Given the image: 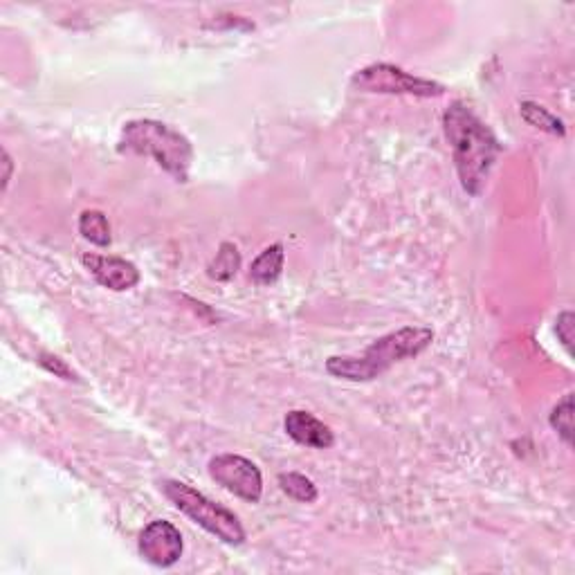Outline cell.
I'll list each match as a JSON object with an SVG mask.
<instances>
[{"label":"cell","mask_w":575,"mask_h":575,"mask_svg":"<svg viewBox=\"0 0 575 575\" xmlns=\"http://www.w3.org/2000/svg\"><path fill=\"white\" fill-rule=\"evenodd\" d=\"M138 551L153 567L169 569L180 562L182 551H185V542H182V535L176 524L167 522V519H153L140 533Z\"/></svg>","instance_id":"obj_7"},{"label":"cell","mask_w":575,"mask_h":575,"mask_svg":"<svg viewBox=\"0 0 575 575\" xmlns=\"http://www.w3.org/2000/svg\"><path fill=\"white\" fill-rule=\"evenodd\" d=\"M241 268V252L234 243L225 241L218 248L216 257L207 266V275L214 281H230L236 277V272Z\"/></svg>","instance_id":"obj_12"},{"label":"cell","mask_w":575,"mask_h":575,"mask_svg":"<svg viewBox=\"0 0 575 575\" xmlns=\"http://www.w3.org/2000/svg\"><path fill=\"white\" fill-rule=\"evenodd\" d=\"M519 113H522V120L526 124L535 126V129L558 135V138H564V135H567V126H564L560 117H555L551 111H546V108L540 104L522 102V106H519Z\"/></svg>","instance_id":"obj_13"},{"label":"cell","mask_w":575,"mask_h":575,"mask_svg":"<svg viewBox=\"0 0 575 575\" xmlns=\"http://www.w3.org/2000/svg\"><path fill=\"white\" fill-rule=\"evenodd\" d=\"M3 167H5V173H3V191H7L9 180H12V171H14L12 155H9V151H7V149L3 151Z\"/></svg>","instance_id":"obj_18"},{"label":"cell","mask_w":575,"mask_h":575,"mask_svg":"<svg viewBox=\"0 0 575 575\" xmlns=\"http://www.w3.org/2000/svg\"><path fill=\"white\" fill-rule=\"evenodd\" d=\"M209 477L218 486L232 492L248 504H259L263 497V474L257 468V463L245 459L241 454H216L207 465Z\"/></svg>","instance_id":"obj_6"},{"label":"cell","mask_w":575,"mask_h":575,"mask_svg":"<svg viewBox=\"0 0 575 575\" xmlns=\"http://www.w3.org/2000/svg\"><path fill=\"white\" fill-rule=\"evenodd\" d=\"M81 263H84L86 270L95 277L97 284L108 290L124 292L140 284L138 266L122 257H111V254H84Z\"/></svg>","instance_id":"obj_8"},{"label":"cell","mask_w":575,"mask_h":575,"mask_svg":"<svg viewBox=\"0 0 575 575\" xmlns=\"http://www.w3.org/2000/svg\"><path fill=\"white\" fill-rule=\"evenodd\" d=\"M549 423L562 441L573 447V394H567L553 407Z\"/></svg>","instance_id":"obj_15"},{"label":"cell","mask_w":575,"mask_h":575,"mask_svg":"<svg viewBox=\"0 0 575 575\" xmlns=\"http://www.w3.org/2000/svg\"><path fill=\"white\" fill-rule=\"evenodd\" d=\"M434 342V331L427 326H403L378 337L360 355H333L326 360V371L346 382H371L391 367L421 355Z\"/></svg>","instance_id":"obj_2"},{"label":"cell","mask_w":575,"mask_h":575,"mask_svg":"<svg viewBox=\"0 0 575 575\" xmlns=\"http://www.w3.org/2000/svg\"><path fill=\"white\" fill-rule=\"evenodd\" d=\"M45 369H48L50 373H54V376H59L63 380H75V371H72L66 362L59 360L57 355H48V353H43L41 355V360H39Z\"/></svg>","instance_id":"obj_17"},{"label":"cell","mask_w":575,"mask_h":575,"mask_svg":"<svg viewBox=\"0 0 575 575\" xmlns=\"http://www.w3.org/2000/svg\"><path fill=\"white\" fill-rule=\"evenodd\" d=\"M160 490L182 515H187L191 522L198 524L209 535H214L216 540L230 546H239L245 542V528L239 522V517L232 510L218 506L216 501L205 497L203 492L176 479L160 481Z\"/></svg>","instance_id":"obj_4"},{"label":"cell","mask_w":575,"mask_h":575,"mask_svg":"<svg viewBox=\"0 0 575 575\" xmlns=\"http://www.w3.org/2000/svg\"><path fill=\"white\" fill-rule=\"evenodd\" d=\"M351 84L362 93H380V95H412V97H441L445 86L432 79L414 77L403 68L391 66V63H371V66L358 70Z\"/></svg>","instance_id":"obj_5"},{"label":"cell","mask_w":575,"mask_h":575,"mask_svg":"<svg viewBox=\"0 0 575 575\" xmlns=\"http://www.w3.org/2000/svg\"><path fill=\"white\" fill-rule=\"evenodd\" d=\"M445 138L452 146V158L461 187L470 196H479L486 187L492 164L501 153L497 142L486 124L474 115L463 102H454L443 115Z\"/></svg>","instance_id":"obj_1"},{"label":"cell","mask_w":575,"mask_h":575,"mask_svg":"<svg viewBox=\"0 0 575 575\" xmlns=\"http://www.w3.org/2000/svg\"><path fill=\"white\" fill-rule=\"evenodd\" d=\"M279 488L284 490L290 499L299 501V504H313L319 497L315 483L301 472L279 474Z\"/></svg>","instance_id":"obj_14"},{"label":"cell","mask_w":575,"mask_h":575,"mask_svg":"<svg viewBox=\"0 0 575 575\" xmlns=\"http://www.w3.org/2000/svg\"><path fill=\"white\" fill-rule=\"evenodd\" d=\"M284 261H286V252L281 243H275L263 250L250 266V277L254 284H259V286L275 284V281L281 277V272H284Z\"/></svg>","instance_id":"obj_10"},{"label":"cell","mask_w":575,"mask_h":575,"mask_svg":"<svg viewBox=\"0 0 575 575\" xmlns=\"http://www.w3.org/2000/svg\"><path fill=\"white\" fill-rule=\"evenodd\" d=\"M284 430L292 441L313 447V450H328L335 443V434L328 425H324L313 414L304 412V409H292L284 418Z\"/></svg>","instance_id":"obj_9"},{"label":"cell","mask_w":575,"mask_h":575,"mask_svg":"<svg viewBox=\"0 0 575 575\" xmlns=\"http://www.w3.org/2000/svg\"><path fill=\"white\" fill-rule=\"evenodd\" d=\"M77 227H79V234L84 236L86 241L97 245V248H108L113 241L108 218L104 212H99V209H86V212H81Z\"/></svg>","instance_id":"obj_11"},{"label":"cell","mask_w":575,"mask_h":575,"mask_svg":"<svg viewBox=\"0 0 575 575\" xmlns=\"http://www.w3.org/2000/svg\"><path fill=\"white\" fill-rule=\"evenodd\" d=\"M573 322L575 317L571 310H562L558 315V322H555V333H558V340L569 355H573Z\"/></svg>","instance_id":"obj_16"},{"label":"cell","mask_w":575,"mask_h":575,"mask_svg":"<svg viewBox=\"0 0 575 575\" xmlns=\"http://www.w3.org/2000/svg\"><path fill=\"white\" fill-rule=\"evenodd\" d=\"M120 153L149 155L176 182L189 180L194 162V146L180 131L158 120H133L124 124L120 135Z\"/></svg>","instance_id":"obj_3"}]
</instances>
